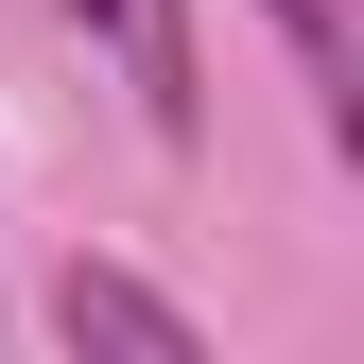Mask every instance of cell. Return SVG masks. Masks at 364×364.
Wrapping results in <instances>:
<instances>
[{
	"mask_svg": "<svg viewBox=\"0 0 364 364\" xmlns=\"http://www.w3.org/2000/svg\"><path fill=\"white\" fill-rule=\"evenodd\" d=\"M53 330H70V347H139V364H208V330H191L156 278H122V260H70V278H53Z\"/></svg>",
	"mask_w": 364,
	"mask_h": 364,
	"instance_id": "obj_2",
	"label": "cell"
},
{
	"mask_svg": "<svg viewBox=\"0 0 364 364\" xmlns=\"http://www.w3.org/2000/svg\"><path fill=\"white\" fill-rule=\"evenodd\" d=\"M53 35H87L122 87H139L156 139H208V70H191V0H35Z\"/></svg>",
	"mask_w": 364,
	"mask_h": 364,
	"instance_id": "obj_1",
	"label": "cell"
},
{
	"mask_svg": "<svg viewBox=\"0 0 364 364\" xmlns=\"http://www.w3.org/2000/svg\"><path fill=\"white\" fill-rule=\"evenodd\" d=\"M260 18L295 35V87H312V122L364 156V0H260Z\"/></svg>",
	"mask_w": 364,
	"mask_h": 364,
	"instance_id": "obj_3",
	"label": "cell"
}]
</instances>
